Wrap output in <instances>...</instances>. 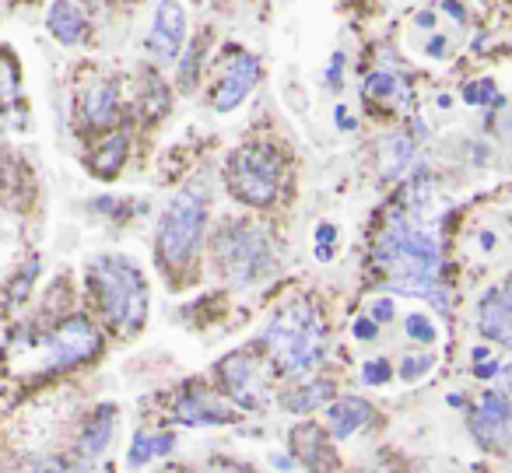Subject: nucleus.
Returning a JSON list of instances; mask_svg holds the SVG:
<instances>
[{
    "instance_id": "11",
    "label": "nucleus",
    "mask_w": 512,
    "mask_h": 473,
    "mask_svg": "<svg viewBox=\"0 0 512 473\" xmlns=\"http://www.w3.org/2000/svg\"><path fill=\"white\" fill-rule=\"evenodd\" d=\"M186 25L190 22H186L183 4H179V0H162V4L155 8V18H151V29H148V53L151 57L172 64L186 43Z\"/></svg>"
},
{
    "instance_id": "21",
    "label": "nucleus",
    "mask_w": 512,
    "mask_h": 473,
    "mask_svg": "<svg viewBox=\"0 0 512 473\" xmlns=\"http://www.w3.org/2000/svg\"><path fill=\"white\" fill-rule=\"evenodd\" d=\"M323 403H334V382L330 379L302 382L285 396V410H292V414H309V410L323 407Z\"/></svg>"
},
{
    "instance_id": "36",
    "label": "nucleus",
    "mask_w": 512,
    "mask_h": 473,
    "mask_svg": "<svg viewBox=\"0 0 512 473\" xmlns=\"http://www.w3.org/2000/svg\"><path fill=\"white\" fill-rule=\"evenodd\" d=\"M439 8L446 11L449 18H456V22H467V11H463L460 0H439Z\"/></svg>"
},
{
    "instance_id": "5",
    "label": "nucleus",
    "mask_w": 512,
    "mask_h": 473,
    "mask_svg": "<svg viewBox=\"0 0 512 473\" xmlns=\"http://www.w3.org/2000/svg\"><path fill=\"white\" fill-rule=\"evenodd\" d=\"M204 228H207V197L200 190H179L169 200V207L162 211L155 232V249L158 260L172 263V267H183L197 256L200 242H204Z\"/></svg>"
},
{
    "instance_id": "8",
    "label": "nucleus",
    "mask_w": 512,
    "mask_h": 473,
    "mask_svg": "<svg viewBox=\"0 0 512 473\" xmlns=\"http://www.w3.org/2000/svg\"><path fill=\"white\" fill-rule=\"evenodd\" d=\"M218 382L228 400H235L242 410H256L267 403V379L260 361L249 351H232L218 361Z\"/></svg>"
},
{
    "instance_id": "3",
    "label": "nucleus",
    "mask_w": 512,
    "mask_h": 473,
    "mask_svg": "<svg viewBox=\"0 0 512 473\" xmlns=\"http://www.w3.org/2000/svg\"><path fill=\"white\" fill-rule=\"evenodd\" d=\"M264 344L271 347L281 372L306 375L309 368H316L323 358V347H327V333H323V319L316 312V305L309 302L281 305L271 323H267Z\"/></svg>"
},
{
    "instance_id": "13",
    "label": "nucleus",
    "mask_w": 512,
    "mask_h": 473,
    "mask_svg": "<svg viewBox=\"0 0 512 473\" xmlns=\"http://www.w3.org/2000/svg\"><path fill=\"white\" fill-rule=\"evenodd\" d=\"M477 330L495 344L512 347V302H505L498 288H488L477 302Z\"/></svg>"
},
{
    "instance_id": "4",
    "label": "nucleus",
    "mask_w": 512,
    "mask_h": 473,
    "mask_svg": "<svg viewBox=\"0 0 512 473\" xmlns=\"http://www.w3.org/2000/svg\"><path fill=\"white\" fill-rule=\"evenodd\" d=\"M214 263L235 288H249V284H260L271 277L274 246L264 228L249 225V221H232L214 239Z\"/></svg>"
},
{
    "instance_id": "25",
    "label": "nucleus",
    "mask_w": 512,
    "mask_h": 473,
    "mask_svg": "<svg viewBox=\"0 0 512 473\" xmlns=\"http://www.w3.org/2000/svg\"><path fill=\"white\" fill-rule=\"evenodd\" d=\"M404 330L414 344H435V340H439V330H435L432 316H425V312H411V316L404 319Z\"/></svg>"
},
{
    "instance_id": "12",
    "label": "nucleus",
    "mask_w": 512,
    "mask_h": 473,
    "mask_svg": "<svg viewBox=\"0 0 512 473\" xmlns=\"http://www.w3.org/2000/svg\"><path fill=\"white\" fill-rule=\"evenodd\" d=\"M176 417L179 424H190V428H218V424H232V410L218 400L214 393H207L204 386H186L176 400Z\"/></svg>"
},
{
    "instance_id": "26",
    "label": "nucleus",
    "mask_w": 512,
    "mask_h": 473,
    "mask_svg": "<svg viewBox=\"0 0 512 473\" xmlns=\"http://www.w3.org/2000/svg\"><path fill=\"white\" fill-rule=\"evenodd\" d=\"M463 102L467 106H488V102H495V106H502V99H498V88H495V81L491 78H481V81H474V85H467L463 88Z\"/></svg>"
},
{
    "instance_id": "35",
    "label": "nucleus",
    "mask_w": 512,
    "mask_h": 473,
    "mask_svg": "<svg viewBox=\"0 0 512 473\" xmlns=\"http://www.w3.org/2000/svg\"><path fill=\"white\" fill-rule=\"evenodd\" d=\"M474 375H477V379H495V375H502V365H498L495 358L477 361V365H474Z\"/></svg>"
},
{
    "instance_id": "34",
    "label": "nucleus",
    "mask_w": 512,
    "mask_h": 473,
    "mask_svg": "<svg viewBox=\"0 0 512 473\" xmlns=\"http://www.w3.org/2000/svg\"><path fill=\"white\" fill-rule=\"evenodd\" d=\"M341 74H344V57L341 53H334V60H330V67H327V85L341 88Z\"/></svg>"
},
{
    "instance_id": "9",
    "label": "nucleus",
    "mask_w": 512,
    "mask_h": 473,
    "mask_svg": "<svg viewBox=\"0 0 512 473\" xmlns=\"http://www.w3.org/2000/svg\"><path fill=\"white\" fill-rule=\"evenodd\" d=\"M260 81V60L246 50H228L225 67L218 74V85L211 92V106L214 113H232L239 109L242 102L249 99V92L256 88Z\"/></svg>"
},
{
    "instance_id": "37",
    "label": "nucleus",
    "mask_w": 512,
    "mask_h": 473,
    "mask_svg": "<svg viewBox=\"0 0 512 473\" xmlns=\"http://www.w3.org/2000/svg\"><path fill=\"white\" fill-rule=\"evenodd\" d=\"M414 25H418V29H425V32H432L435 29V11H418Z\"/></svg>"
},
{
    "instance_id": "40",
    "label": "nucleus",
    "mask_w": 512,
    "mask_h": 473,
    "mask_svg": "<svg viewBox=\"0 0 512 473\" xmlns=\"http://www.w3.org/2000/svg\"><path fill=\"white\" fill-rule=\"evenodd\" d=\"M274 466H281V470H292V459H288V456H274Z\"/></svg>"
},
{
    "instance_id": "22",
    "label": "nucleus",
    "mask_w": 512,
    "mask_h": 473,
    "mask_svg": "<svg viewBox=\"0 0 512 473\" xmlns=\"http://www.w3.org/2000/svg\"><path fill=\"white\" fill-rule=\"evenodd\" d=\"M127 151H130V137L127 134H109L106 141L99 144V151L92 155V165L99 176H116L120 165L127 162Z\"/></svg>"
},
{
    "instance_id": "7",
    "label": "nucleus",
    "mask_w": 512,
    "mask_h": 473,
    "mask_svg": "<svg viewBox=\"0 0 512 473\" xmlns=\"http://www.w3.org/2000/svg\"><path fill=\"white\" fill-rule=\"evenodd\" d=\"M102 351V333L88 316H67L39 340V361L46 372H64V368L85 365Z\"/></svg>"
},
{
    "instance_id": "10",
    "label": "nucleus",
    "mask_w": 512,
    "mask_h": 473,
    "mask_svg": "<svg viewBox=\"0 0 512 473\" xmlns=\"http://www.w3.org/2000/svg\"><path fill=\"white\" fill-rule=\"evenodd\" d=\"M470 435L481 449H505L512 438V396L484 389L477 407L470 410Z\"/></svg>"
},
{
    "instance_id": "20",
    "label": "nucleus",
    "mask_w": 512,
    "mask_h": 473,
    "mask_svg": "<svg viewBox=\"0 0 512 473\" xmlns=\"http://www.w3.org/2000/svg\"><path fill=\"white\" fill-rule=\"evenodd\" d=\"M176 449V435L172 431H137L134 442H130V456H127V466L137 470V466L151 463L155 456H165V452Z\"/></svg>"
},
{
    "instance_id": "28",
    "label": "nucleus",
    "mask_w": 512,
    "mask_h": 473,
    "mask_svg": "<svg viewBox=\"0 0 512 473\" xmlns=\"http://www.w3.org/2000/svg\"><path fill=\"white\" fill-rule=\"evenodd\" d=\"M204 46H207V36H200L197 43H193L190 57L183 60V71H179V85L190 88L193 81H197V71H200V60H204Z\"/></svg>"
},
{
    "instance_id": "2",
    "label": "nucleus",
    "mask_w": 512,
    "mask_h": 473,
    "mask_svg": "<svg viewBox=\"0 0 512 473\" xmlns=\"http://www.w3.org/2000/svg\"><path fill=\"white\" fill-rule=\"evenodd\" d=\"M88 274H92V288L106 323L120 333L141 330L148 316V281L141 267L123 253H106L95 256Z\"/></svg>"
},
{
    "instance_id": "33",
    "label": "nucleus",
    "mask_w": 512,
    "mask_h": 473,
    "mask_svg": "<svg viewBox=\"0 0 512 473\" xmlns=\"http://www.w3.org/2000/svg\"><path fill=\"white\" fill-rule=\"evenodd\" d=\"M425 53L432 60H446L449 57V39L446 36H432V39H428V46H425Z\"/></svg>"
},
{
    "instance_id": "16",
    "label": "nucleus",
    "mask_w": 512,
    "mask_h": 473,
    "mask_svg": "<svg viewBox=\"0 0 512 473\" xmlns=\"http://www.w3.org/2000/svg\"><path fill=\"white\" fill-rule=\"evenodd\" d=\"M46 29L57 43L78 46L85 39V15L74 0H53L50 11H46Z\"/></svg>"
},
{
    "instance_id": "30",
    "label": "nucleus",
    "mask_w": 512,
    "mask_h": 473,
    "mask_svg": "<svg viewBox=\"0 0 512 473\" xmlns=\"http://www.w3.org/2000/svg\"><path fill=\"white\" fill-rule=\"evenodd\" d=\"M334 242H337V225L323 221V225L316 228V260L327 263L330 256H334Z\"/></svg>"
},
{
    "instance_id": "6",
    "label": "nucleus",
    "mask_w": 512,
    "mask_h": 473,
    "mask_svg": "<svg viewBox=\"0 0 512 473\" xmlns=\"http://www.w3.org/2000/svg\"><path fill=\"white\" fill-rule=\"evenodd\" d=\"M281 155L274 144H242L232 158H228L225 183L235 200L249 207H271L281 193Z\"/></svg>"
},
{
    "instance_id": "32",
    "label": "nucleus",
    "mask_w": 512,
    "mask_h": 473,
    "mask_svg": "<svg viewBox=\"0 0 512 473\" xmlns=\"http://www.w3.org/2000/svg\"><path fill=\"white\" fill-rule=\"evenodd\" d=\"M369 316L376 319V323H390V319L397 316V309H393V298H376Z\"/></svg>"
},
{
    "instance_id": "23",
    "label": "nucleus",
    "mask_w": 512,
    "mask_h": 473,
    "mask_svg": "<svg viewBox=\"0 0 512 473\" xmlns=\"http://www.w3.org/2000/svg\"><path fill=\"white\" fill-rule=\"evenodd\" d=\"M362 95L372 102H393V99H404L407 95V85L390 71H372L362 85Z\"/></svg>"
},
{
    "instance_id": "38",
    "label": "nucleus",
    "mask_w": 512,
    "mask_h": 473,
    "mask_svg": "<svg viewBox=\"0 0 512 473\" xmlns=\"http://www.w3.org/2000/svg\"><path fill=\"white\" fill-rule=\"evenodd\" d=\"M337 123H341V130H351V127H355V120H351V116L344 113V106L337 109Z\"/></svg>"
},
{
    "instance_id": "24",
    "label": "nucleus",
    "mask_w": 512,
    "mask_h": 473,
    "mask_svg": "<svg viewBox=\"0 0 512 473\" xmlns=\"http://www.w3.org/2000/svg\"><path fill=\"white\" fill-rule=\"evenodd\" d=\"M11 473H88V466L71 463V459H29Z\"/></svg>"
},
{
    "instance_id": "31",
    "label": "nucleus",
    "mask_w": 512,
    "mask_h": 473,
    "mask_svg": "<svg viewBox=\"0 0 512 473\" xmlns=\"http://www.w3.org/2000/svg\"><path fill=\"white\" fill-rule=\"evenodd\" d=\"M351 330H355V337H358V340H376V337H379V323H376L372 316H358Z\"/></svg>"
},
{
    "instance_id": "17",
    "label": "nucleus",
    "mask_w": 512,
    "mask_h": 473,
    "mask_svg": "<svg viewBox=\"0 0 512 473\" xmlns=\"http://www.w3.org/2000/svg\"><path fill=\"white\" fill-rule=\"evenodd\" d=\"M116 109H120V95L113 81H99L81 95V116L88 127H109L116 120Z\"/></svg>"
},
{
    "instance_id": "14",
    "label": "nucleus",
    "mask_w": 512,
    "mask_h": 473,
    "mask_svg": "<svg viewBox=\"0 0 512 473\" xmlns=\"http://www.w3.org/2000/svg\"><path fill=\"white\" fill-rule=\"evenodd\" d=\"M292 449L309 473H334L337 456H334V449H330V438L323 435L316 424H299V428L292 431Z\"/></svg>"
},
{
    "instance_id": "1",
    "label": "nucleus",
    "mask_w": 512,
    "mask_h": 473,
    "mask_svg": "<svg viewBox=\"0 0 512 473\" xmlns=\"http://www.w3.org/2000/svg\"><path fill=\"white\" fill-rule=\"evenodd\" d=\"M376 263L390 270L386 288L397 295L425 298L439 312H449V291L442 288V249L418 221L393 218L376 242Z\"/></svg>"
},
{
    "instance_id": "15",
    "label": "nucleus",
    "mask_w": 512,
    "mask_h": 473,
    "mask_svg": "<svg viewBox=\"0 0 512 473\" xmlns=\"http://www.w3.org/2000/svg\"><path fill=\"white\" fill-rule=\"evenodd\" d=\"M330 417V435L334 438H351L355 431H362L372 421V403L362 396H341L327 407Z\"/></svg>"
},
{
    "instance_id": "27",
    "label": "nucleus",
    "mask_w": 512,
    "mask_h": 473,
    "mask_svg": "<svg viewBox=\"0 0 512 473\" xmlns=\"http://www.w3.org/2000/svg\"><path fill=\"white\" fill-rule=\"evenodd\" d=\"M432 368H435V354H407V358L400 361V379L418 382V379H425Z\"/></svg>"
},
{
    "instance_id": "29",
    "label": "nucleus",
    "mask_w": 512,
    "mask_h": 473,
    "mask_svg": "<svg viewBox=\"0 0 512 473\" xmlns=\"http://www.w3.org/2000/svg\"><path fill=\"white\" fill-rule=\"evenodd\" d=\"M393 379V368L386 358H372L362 365V382L365 386H386V382Z\"/></svg>"
},
{
    "instance_id": "39",
    "label": "nucleus",
    "mask_w": 512,
    "mask_h": 473,
    "mask_svg": "<svg viewBox=\"0 0 512 473\" xmlns=\"http://www.w3.org/2000/svg\"><path fill=\"white\" fill-rule=\"evenodd\" d=\"M498 291H502V295H505V302H512V274L505 277V284H502V288H498Z\"/></svg>"
},
{
    "instance_id": "18",
    "label": "nucleus",
    "mask_w": 512,
    "mask_h": 473,
    "mask_svg": "<svg viewBox=\"0 0 512 473\" xmlns=\"http://www.w3.org/2000/svg\"><path fill=\"white\" fill-rule=\"evenodd\" d=\"M113 428H116V407L102 403V407L85 421V428H81L78 449L85 452L88 459L102 456V452L109 449V442H113Z\"/></svg>"
},
{
    "instance_id": "19",
    "label": "nucleus",
    "mask_w": 512,
    "mask_h": 473,
    "mask_svg": "<svg viewBox=\"0 0 512 473\" xmlns=\"http://www.w3.org/2000/svg\"><path fill=\"white\" fill-rule=\"evenodd\" d=\"M414 148L418 141L407 134H390L383 144H379V162H383V176L386 179H400L407 169L414 165Z\"/></svg>"
},
{
    "instance_id": "41",
    "label": "nucleus",
    "mask_w": 512,
    "mask_h": 473,
    "mask_svg": "<svg viewBox=\"0 0 512 473\" xmlns=\"http://www.w3.org/2000/svg\"><path fill=\"white\" fill-rule=\"evenodd\" d=\"M158 473H190L186 466H165V470H158Z\"/></svg>"
}]
</instances>
